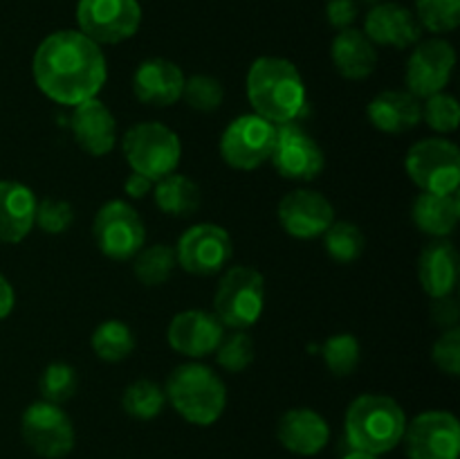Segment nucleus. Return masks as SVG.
Segmentation results:
<instances>
[{
  "label": "nucleus",
  "instance_id": "1",
  "mask_svg": "<svg viewBox=\"0 0 460 459\" xmlns=\"http://www.w3.org/2000/svg\"><path fill=\"white\" fill-rule=\"evenodd\" d=\"M31 75L45 97L75 108L102 93L108 79L106 54L79 30H58L39 43Z\"/></svg>",
  "mask_w": 460,
  "mask_h": 459
},
{
  "label": "nucleus",
  "instance_id": "2",
  "mask_svg": "<svg viewBox=\"0 0 460 459\" xmlns=\"http://www.w3.org/2000/svg\"><path fill=\"white\" fill-rule=\"evenodd\" d=\"M247 99L256 115L272 124L296 122L308 104L299 68L281 57H259L247 70Z\"/></svg>",
  "mask_w": 460,
  "mask_h": 459
},
{
  "label": "nucleus",
  "instance_id": "3",
  "mask_svg": "<svg viewBox=\"0 0 460 459\" xmlns=\"http://www.w3.org/2000/svg\"><path fill=\"white\" fill-rule=\"evenodd\" d=\"M407 414L402 405L386 394H362L349 405L344 418L350 448L368 454L391 453L402 444Z\"/></svg>",
  "mask_w": 460,
  "mask_h": 459
},
{
  "label": "nucleus",
  "instance_id": "4",
  "mask_svg": "<svg viewBox=\"0 0 460 459\" xmlns=\"http://www.w3.org/2000/svg\"><path fill=\"white\" fill-rule=\"evenodd\" d=\"M166 400L193 426H214L227 408V387L211 367L184 363L171 372L164 387Z\"/></svg>",
  "mask_w": 460,
  "mask_h": 459
},
{
  "label": "nucleus",
  "instance_id": "5",
  "mask_svg": "<svg viewBox=\"0 0 460 459\" xmlns=\"http://www.w3.org/2000/svg\"><path fill=\"white\" fill-rule=\"evenodd\" d=\"M121 151L130 171L155 183L178 169L182 144L178 133L162 122H139L124 133Z\"/></svg>",
  "mask_w": 460,
  "mask_h": 459
},
{
  "label": "nucleus",
  "instance_id": "6",
  "mask_svg": "<svg viewBox=\"0 0 460 459\" xmlns=\"http://www.w3.org/2000/svg\"><path fill=\"white\" fill-rule=\"evenodd\" d=\"M265 309V279L252 266H234L220 279L214 295V313L225 327L245 331L259 322Z\"/></svg>",
  "mask_w": 460,
  "mask_h": 459
},
{
  "label": "nucleus",
  "instance_id": "7",
  "mask_svg": "<svg viewBox=\"0 0 460 459\" xmlns=\"http://www.w3.org/2000/svg\"><path fill=\"white\" fill-rule=\"evenodd\" d=\"M404 169L420 192L454 194L460 184V151L445 138H425L407 151Z\"/></svg>",
  "mask_w": 460,
  "mask_h": 459
},
{
  "label": "nucleus",
  "instance_id": "8",
  "mask_svg": "<svg viewBox=\"0 0 460 459\" xmlns=\"http://www.w3.org/2000/svg\"><path fill=\"white\" fill-rule=\"evenodd\" d=\"M76 25L97 45H117L133 39L142 25L137 0H79Z\"/></svg>",
  "mask_w": 460,
  "mask_h": 459
},
{
  "label": "nucleus",
  "instance_id": "9",
  "mask_svg": "<svg viewBox=\"0 0 460 459\" xmlns=\"http://www.w3.org/2000/svg\"><path fill=\"white\" fill-rule=\"evenodd\" d=\"M277 140V124L256 112L238 115L220 135V158L238 171H254L270 160Z\"/></svg>",
  "mask_w": 460,
  "mask_h": 459
},
{
  "label": "nucleus",
  "instance_id": "10",
  "mask_svg": "<svg viewBox=\"0 0 460 459\" xmlns=\"http://www.w3.org/2000/svg\"><path fill=\"white\" fill-rule=\"evenodd\" d=\"M93 237L108 259L128 261L146 243V225L130 202L108 201L94 214Z\"/></svg>",
  "mask_w": 460,
  "mask_h": 459
},
{
  "label": "nucleus",
  "instance_id": "11",
  "mask_svg": "<svg viewBox=\"0 0 460 459\" xmlns=\"http://www.w3.org/2000/svg\"><path fill=\"white\" fill-rule=\"evenodd\" d=\"M21 435L27 448L43 459H63L75 450V426L61 405L36 400L21 417Z\"/></svg>",
  "mask_w": 460,
  "mask_h": 459
},
{
  "label": "nucleus",
  "instance_id": "12",
  "mask_svg": "<svg viewBox=\"0 0 460 459\" xmlns=\"http://www.w3.org/2000/svg\"><path fill=\"white\" fill-rule=\"evenodd\" d=\"M409 459H458L460 423L447 410H427L404 428Z\"/></svg>",
  "mask_w": 460,
  "mask_h": 459
},
{
  "label": "nucleus",
  "instance_id": "13",
  "mask_svg": "<svg viewBox=\"0 0 460 459\" xmlns=\"http://www.w3.org/2000/svg\"><path fill=\"white\" fill-rule=\"evenodd\" d=\"M270 162L286 180L310 183L323 171L326 156L317 140L299 122H286L277 126V140Z\"/></svg>",
  "mask_w": 460,
  "mask_h": 459
},
{
  "label": "nucleus",
  "instance_id": "14",
  "mask_svg": "<svg viewBox=\"0 0 460 459\" xmlns=\"http://www.w3.org/2000/svg\"><path fill=\"white\" fill-rule=\"evenodd\" d=\"M232 252V237L223 225L196 223L180 237L175 246V259L184 273L209 277L227 266Z\"/></svg>",
  "mask_w": 460,
  "mask_h": 459
},
{
  "label": "nucleus",
  "instance_id": "15",
  "mask_svg": "<svg viewBox=\"0 0 460 459\" xmlns=\"http://www.w3.org/2000/svg\"><path fill=\"white\" fill-rule=\"evenodd\" d=\"M456 66V50L449 40L434 39L418 40L413 45L404 72L407 90L418 99H427L436 93H445Z\"/></svg>",
  "mask_w": 460,
  "mask_h": 459
},
{
  "label": "nucleus",
  "instance_id": "16",
  "mask_svg": "<svg viewBox=\"0 0 460 459\" xmlns=\"http://www.w3.org/2000/svg\"><path fill=\"white\" fill-rule=\"evenodd\" d=\"M277 216L281 228L295 238L323 237L335 220V207L323 194L313 189H295L279 201Z\"/></svg>",
  "mask_w": 460,
  "mask_h": 459
},
{
  "label": "nucleus",
  "instance_id": "17",
  "mask_svg": "<svg viewBox=\"0 0 460 459\" xmlns=\"http://www.w3.org/2000/svg\"><path fill=\"white\" fill-rule=\"evenodd\" d=\"M223 336L225 324L218 315L202 309H189L173 315L166 328V342L171 349L193 360L214 354Z\"/></svg>",
  "mask_w": 460,
  "mask_h": 459
},
{
  "label": "nucleus",
  "instance_id": "18",
  "mask_svg": "<svg viewBox=\"0 0 460 459\" xmlns=\"http://www.w3.org/2000/svg\"><path fill=\"white\" fill-rule=\"evenodd\" d=\"M364 34L373 45L407 50L422 40V27L411 9L400 3H376L364 18Z\"/></svg>",
  "mask_w": 460,
  "mask_h": 459
},
{
  "label": "nucleus",
  "instance_id": "19",
  "mask_svg": "<svg viewBox=\"0 0 460 459\" xmlns=\"http://www.w3.org/2000/svg\"><path fill=\"white\" fill-rule=\"evenodd\" d=\"M70 130L81 151H85L88 156L103 158L117 147L115 115L97 97L75 106L70 117Z\"/></svg>",
  "mask_w": 460,
  "mask_h": 459
},
{
  "label": "nucleus",
  "instance_id": "20",
  "mask_svg": "<svg viewBox=\"0 0 460 459\" xmlns=\"http://www.w3.org/2000/svg\"><path fill=\"white\" fill-rule=\"evenodd\" d=\"M184 72L169 58L153 57L137 66L133 75V93L146 106L166 108L182 99Z\"/></svg>",
  "mask_w": 460,
  "mask_h": 459
},
{
  "label": "nucleus",
  "instance_id": "21",
  "mask_svg": "<svg viewBox=\"0 0 460 459\" xmlns=\"http://www.w3.org/2000/svg\"><path fill=\"white\" fill-rule=\"evenodd\" d=\"M277 439L288 453L314 457L331 441V426L313 408H292L279 418Z\"/></svg>",
  "mask_w": 460,
  "mask_h": 459
},
{
  "label": "nucleus",
  "instance_id": "22",
  "mask_svg": "<svg viewBox=\"0 0 460 459\" xmlns=\"http://www.w3.org/2000/svg\"><path fill=\"white\" fill-rule=\"evenodd\" d=\"M418 282L431 300L452 295L458 284V250L449 238H434L422 248L418 256Z\"/></svg>",
  "mask_w": 460,
  "mask_h": 459
},
{
  "label": "nucleus",
  "instance_id": "23",
  "mask_svg": "<svg viewBox=\"0 0 460 459\" xmlns=\"http://www.w3.org/2000/svg\"><path fill=\"white\" fill-rule=\"evenodd\" d=\"M367 117L382 133H407L422 122V99L409 90H385L368 102Z\"/></svg>",
  "mask_w": 460,
  "mask_h": 459
},
{
  "label": "nucleus",
  "instance_id": "24",
  "mask_svg": "<svg viewBox=\"0 0 460 459\" xmlns=\"http://www.w3.org/2000/svg\"><path fill=\"white\" fill-rule=\"evenodd\" d=\"M36 194L18 180H0V243H21L34 228Z\"/></svg>",
  "mask_w": 460,
  "mask_h": 459
},
{
  "label": "nucleus",
  "instance_id": "25",
  "mask_svg": "<svg viewBox=\"0 0 460 459\" xmlns=\"http://www.w3.org/2000/svg\"><path fill=\"white\" fill-rule=\"evenodd\" d=\"M331 61L344 79L362 81L377 68V48L362 30L346 27L335 34L331 43Z\"/></svg>",
  "mask_w": 460,
  "mask_h": 459
},
{
  "label": "nucleus",
  "instance_id": "26",
  "mask_svg": "<svg viewBox=\"0 0 460 459\" xmlns=\"http://www.w3.org/2000/svg\"><path fill=\"white\" fill-rule=\"evenodd\" d=\"M413 225L431 238H447L460 220L458 194L422 192L411 207Z\"/></svg>",
  "mask_w": 460,
  "mask_h": 459
},
{
  "label": "nucleus",
  "instance_id": "27",
  "mask_svg": "<svg viewBox=\"0 0 460 459\" xmlns=\"http://www.w3.org/2000/svg\"><path fill=\"white\" fill-rule=\"evenodd\" d=\"M155 194V205L166 216H191L200 210L202 192L196 180L187 178L184 174H169L164 178L155 180L153 184Z\"/></svg>",
  "mask_w": 460,
  "mask_h": 459
},
{
  "label": "nucleus",
  "instance_id": "28",
  "mask_svg": "<svg viewBox=\"0 0 460 459\" xmlns=\"http://www.w3.org/2000/svg\"><path fill=\"white\" fill-rule=\"evenodd\" d=\"M178 259H175V248L169 243H153L144 246L137 255L133 256V273L139 284L153 288L162 286L171 279Z\"/></svg>",
  "mask_w": 460,
  "mask_h": 459
},
{
  "label": "nucleus",
  "instance_id": "29",
  "mask_svg": "<svg viewBox=\"0 0 460 459\" xmlns=\"http://www.w3.org/2000/svg\"><path fill=\"white\" fill-rule=\"evenodd\" d=\"M90 345L94 356L103 363H121L135 351V336L121 320H106L93 331Z\"/></svg>",
  "mask_w": 460,
  "mask_h": 459
},
{
  "label": "nucleus",
  "instance_id": "30",
  "mask_svg": "<svg viewBox=\"0 0 460 459\" xmlns=\"http://www.w3.org/2000/svg\"><path fill=\"white\" fill-rule=\"evenodd\" d=\"M164 405V390L148 378L133 381L121 394V408L128 417L137 418V421H151V418L160 417Z\"/></svg>",
  "mask_w": 460,
  "mask_h": 459
},
{
  "label": "nucleus",
  "instance_id": "31",
  "mask_svg": "<svg viewBox=\"0 0 460 459\" xmlns=\"http://www.w3.org/2000/svg\"><path fill=\"white\" fill-rule=\"evenodd\" d=\"M364 234L350 220H332L331 228L323 232V248H326L328 256L337 264H353L362 256Z\"/></svg>",
  "mask_w": 460,
  "mask_h": 459
},
{
  "label": "nucleus",
  "instance_id": "32",
  "mask_svg": "<svg viewBox=\"0 0 460 459\" xmlns=\"http://www.w3.org/2000/svg\"><path fill=\"white\" fill-rule=\"evenodd\" d=\"M317 351H322L328 372L340 378L350 376L362 358V346L353 333H335L323 345H319Z\"/></svg>",
  "mask_w": 460,
  "mask_h": 459
},
{
  "label": "nucleus",
  "instance_id": "33",
  "mask_svg": "<svg viewBox=\"0 0 460 459\" xmlns=\"http://www.w3.org/2000/svg\"><path fill=\"white\" fill-rule=\"evenodd\" d=\"M39 390L43 400L54 405H63L79 390V374H76V369L70 363H63V360L49 363L43 369V374H40Z\"/></svg>",
  "mask_w": 460,
  "mask_h": 459
},
{
  "label": "nucleus",
  "instance_id": "34",
  "mask_svg": "<svg viewBox=\"0 0 460 459\" xmlns=\"http://www.w3.org/2000/svg\"><path fill=\"white\" fill-rule=\"evenodd\" d=\"M413 16L422 30L436 36L449 34L460 25V0H416Z\"/></svg>",
  "mask_w": 460,
  "mask_h": 459
},
{
  "label": "nucleus",
  "instance_id": "35",
  "mask_svg": "<svg viewBox=\"0 0 460 459\" xmlns=\"http://www.w3.org/2000/svg\"><path fill=\"white\" fill-rule=\"evenodd\" d=\"M182 99L189 108L198 112H214L223 106L225 88L216 76L191 75L184 79Z\"/></svg>",
  "mask_w": 460,
  "mask_h": 459
},
{
  "label": "nucleus",
  "instance_id": "36",
  "mask_svg": "<svg viewBox=\"0 0 460 459\" xmlns=\"http://www.w3.org/2000/svg\"><path fill=\"white\" fill-rule=\"evenodd\" d=\"M254 340L245 331H234L229 336H223L220 345L216 346V360L229 374L245 372L254 363Z\"/></svg>",
  "mask_w": 460,
  "mask_h": 459
},
{
  "label": "nucleus",
  "instance_id": "37",
  "mask_svg": "<svg viewBox=\"0 0 460 459\" xmlns=\"http://www.w3.org/2000/svg\"><path fill=\"white\" fill-rule=\"evenodd\" d=\"M422 120L436 133H454L460 122V108L456 97H452L447 93H436L431 97H427L425 104H422Z\"/></svg>",
  "mask_w": 460,
  "mask_h": 459
},
{
  "label": "nucleus",
  "instance_id": "38",
  "mask_svg": "<svg viewBox=\"0 0 460 459\" xmlns=\"http://www.w3.org/2000/svg\"><path fill=\"white\" fill-rule=\"evenodd\" d=\"M75 223V207L61 198H43L36 202V219L34 225H39L45 234H63Z\"/></svg>",
  "mask_w": 460,
  "mask_h": 459
},
{
  "label": "nucleus",
  "instance_id": "39",
  "mask_svg": "<svg viewBox=\"0 0 460 459\" xmlns=\"http://www.w3.org/2000/svg\"><path fill=\"white\" fill-rule=\"evenodd\" d=\"M431 360L436 367L447 376H458L460 374V328H447L440 333L438 340L431 349Z\"/></svg>",
  "mask_w": 460,
  "mask_h": 459
},
{
  "label": "nucleus",
  "instance_id": "40",
  "mask_svg": "<svg viewBox=\"0 0 460 459\" xmlns=\"http://www.w3.org/2000/svg\"><path fill=\"white\" fill-rule=\"evenodd\" d=\"M429 315L431 320H434L436 327H440L443 331H447V328H458V320H460L458 300L454 295L436 297V300L431 302Z\"/></svg>",
  "mask_w": 460,
  "mask_h": 459
},
{
  "label": "nucleus",
  "instance_id": "41",
  "mask_svg": "<svg viewBox=\"0 0 460 459\" xmlns=\"http://www.w3.org/2000/svg\"><path fill=\"white\" fill-rule=\"evenodd\" d=\"M359 3L358 0H326V21L335 30H346L353 27L358 18Z\"/></svg>",
  "mask_w": 460,
  "mask_h": 459
},
{
  "label": "nucleus",
  "instance_id": "42",
  "mask_svg": "<svg viewBox=\"0 0 460 459\" xmlns=\"http://www.w3.org/2000/svg\"><path fill=\"white\" fill-rule=\"evenodd\" d=\"M153 180L151 178H146V176H142V174H135V171H130L128 174V178H126V183H124V192L128 194L130 198H144V196H148V194L153 192Z\"/></svg>",
  "mask_w": 460,
  "mask_h": 459
},
{
  "label": "nucleus",
  "instance_id": "43",
  "mask_svg": "<svg viewBox=\"0 0 460 459\" xmlns=\"http://www.w3.org/2000/svg\"><path fill=\"white\" fill-rule=\"evenodd\" d=\"M13 306H16V292H13L9 279L0 273V320L7 318L13 310Z\"/></svg>",
  "mask_w": 460,
  "mask_h": 459
},
{
  "label": "nucleus",
  "instance_id": "44",
  "mask_svg": "<svg viewBox=\"0 0 460 459\" xmlns=\"http://www.w3.org/2000/svg\"><path fill=\"white\" fill-rule=\"evenodd\" d=\"M344 459H380L377 454H368V453H359V450H350Z\"/></svg>",
  "mask_w": 460,
  "mask_h": 459
},
{
  "label": "nucleus",
  "instance_id": "45",
  "mask_svg": "<svg viewBox=\"0 0 460 459\" xmlns=\"http://www.w3.org/2000/svg\"><path fill=\"white\" fill-rule=\"evenodd\" d=\"M358 3H367V4H376L377 0H358Z\"/></svg>",
  "mask_w": 460,
  "mask_h": 459
}]
</instances>
